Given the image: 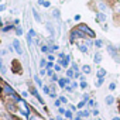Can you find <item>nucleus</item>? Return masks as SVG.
Returning <instances> with one entry per match:
<instances>
[{
    "instance_id": "obj_1",
    "label": "nucleus",
    "mask_w": 120,
    "mask_h": 120,
    "mask_svg": "<svg viewBox=\"0 0 120 120\" xmlns=\"http://www.w3.org/2000/svg\"><path fill=\"white\" fill-rule=\"evenodd\" d=\"M82 33H85V34H88L89 37H95V31L93 30H90L86 24H79V27H78Z\"/></svg>"
},
{
    "instance_id": "obj_2",
    "label": "nucleus",
    "mask_w": 120,
    "mask_h": 120,
    "mask_svg": "<svg viewBox=\"0 0 120 120\" xmlns=\"http://www.w3.org/2000/svg\"><path fill=\"white\" fill-rule=\"evenodd\" d=\"M75 38H85V35H83V33L78 28V30H74L72 33H71V41H74Z\"/></svg>"
},
{
    "instance_id": "obj_3",
    "label": "nucleus",
    "mask_w": 120,
    "mask_h": 120,
    "mask_svg": "<svg viewBox=\"0 0 120 120\" xmlns=\"http://www.w3.org/2000/svg\"><path fill=\"white\" fill-rule=\"evenodd\" d=\"M107 51H109V54H110V55H112V56L116 59V61H119V55H117V51L113 48V45H109V47H107Z\"/></svg>"
},
{
    "instance_id": "obj_4",
    "label": "nucleus",
    "mask_w": 120,
    "mask_h": 120,
    "mask_svg": "<svg viewBox=\"0 0 120 120\" xmlns=\"http://www.w3.org/2000/svg\"><path fill=\"white\" fill-rule=\"evenodd\" d=\"M13 47H14V49L19 52V55L23 52V51H21V47H20V42H19V40H14V41H13Z\"/></svg>"
},
{
    "instance_id": "obj_5",
    "label": "nucleus",
    "mask_w": 120,
    "mask_h": 120,
    "mask_svg": "<svg viewBox=\"0 0 120 120\" xmlns=\"http://www.w3.org/2000/svg\"><path fill=\"white\" fill-rule=\"evenodd\" d=\"M105 75H106V71H105V69H102V68H100V69H99V71H98V78H103V76H105Z\"/></svg>"
},
{
    "instance_id": "obj_6",
    "label": "nucleus",
    "mask_w": 120,
    "mask_h": 120,
    "mask_svg": "<svg viewBox=\"0 0 120 120\" xmlns=\"http://www.w3.org/2000/svg\"><path fill=\"white\" fill-rule=\"evenodd\" d=\"M100 61H102V55H100L99 52H98V54H95V62H96V64H99Z\"/></svg>"
},
{
    "instance_id": "obj_7",
    "label": "nucleus",
    "mask_w": 120,
    "mask_h": 120,
    "mask_svg": "<svg viewBox=\"0 0 120 120\" xmlns=\"http://www.w3.org/2000/svg\"><path fill=\"white\" fill-rule=\"evenodd\" d=\"M69 59H71V58H69V55H67V56H65V59H62V61H61V64H62L64 67H67V65H68V62H69Z\"/></svg>"
},
{
    "instance_id": "obj_8",
    "label": "nucleus",
    "mask_w": 120,
    "mask_h": 120,
    "mask_svg": "<svg viewBox=\"0 0 120 120\" xmlns=\"http://www.w3.org/2000/svg\"><path fill=\"white\" fill-rule=\"evenodd\" d=\"M69 82V79H59V86H61V88H64L67 83Z\"/></svg>"
},
{
    "instance_id": "obj_9",
    "label": "nucleus",
    "mask_w": 120,
    "mask_h": 120,
    "mask_svg": "<svg viewBox=\"0 0 120 120\" xmlns=\"http://www.w3.org/2000/svg\"><path fill=\"white\" fill-rule=\"evenodd\" d=\"M33 14H34V19H35V21H38V23H41V17L38 16V13H37L35 10H33Z\"/></svg>"
},
{
    "instance_id": "obj_10",
    "label": "nucleus",
    "mask_w": 120,
    "mask_h": 120,
    "mask_svg": "<svg viewBox=\"0 0 120 120\" xmlns=\"http://www.w3.org/2000/svg\"><path fill=\"white\" fill-rule=\"evenodd\" d=\"M82 71H83L85 74H90V67H89V65H83V67H82Z\"/></svg>"
},
{
    "instance_id": "obj_11",
    "label": "nucleus",
    "mask_w": 120,
    "mask_h": 120,
    "mask_svg": "<svg viewBox=\"0 0 120 120\" xmlns=\"http://www.w3.org/2000/svg\"><path fill=\"white\" fill-rule=\"evenodd\" d=\"M98 20H99V21H105V20H106V16H105L103 13H99V14H98Z\"/></svg>"
},
{
    "instance_id": "obj_12",
    "label": "nucleus",
    "mask_w": 120,
    "mask_h": 120,
    "mask_svg": "<svg viewBox=\"0 0 120 120\" xmlns=\"http://www.w3.org/2000/svg\"><path fill=\"white\" fill-rule=\"evenodd\" d=\"M113 102H114V98H113V96H107V98H106V103H107V105H112Z\"/></svg>"
},
{
    "instance_id": "obj_13",
    "label": "nucleus",
    "mask_w": 120,
    "mask_h": 120,
    "mask_svg": "<svg viewBox=\"0 0 120 120\" xmlns=\"http://www.w3.org/2000/svg\"><path fill=\"white\" fill-rule=\"evenodd\" d=\"M78 116H83V117H88V116H89V112H88V110H83V112H79V113H78Z\"/></svg>"
},
{
    "instance_id": "obj_14",
    "label": "nucleus",
    "mask_w": 120,
    "mask_h": 120,
    "mask_svg": "<svg viewBox=\"0 0 120 120\" xmlns=\"http://www.w3.org/2000/svg\"><path fill=\"white\" fill-rule=\"evenodd\" d=\"M79 49H81L82 52H86V51H88V45H82V44H79Z\"/></svg>"
},
{
    "instance_id": "obj_15",
    "label": "nucleus",
    "mask_w": 120,
    "mask_h": 120,
    "mask_svg": "<svg viewBox=\"0 0 120 120\" xmlns=\"http://www.w3.org/2000/svg\"><path fill=\"white\" fill-rule=\"evenodd\" d=\"M0 69H2V72H6V68H4V64H3V59H0Z\"/></svg>"
},
{
    "instance_id": "obj_16",
    "label": "nucleus",
    "mask_w": 120,
    "mask_h": 120,
    "mask_svg": "<svg viewBox=\"0 0 120 120\" xmlns=\"http://www.w3.org/2000/svg\"><path fill=\"white\" fill-rule=\"evenodd\" d=\"M95 45H96V47H99V48H100V47H102V45H103V42H102V41H100V40H96V41H95Z\"/></svg>"
},
{
    "instance_id": "obj_17",
    "label": "nucleus",
    "mask_w": 120,
    "mask_h": 120,
    "mask_svg": "<svg viewBox=\"0 0 120 120\" xmlns=\"http://www.w3.org/2000/svg\"><path fill=\"white\" fill-rule=\"evenodd\" d=\"M102 83H103V78H99V79H98V82H96V86H100Z\"/></svg>"
},
{
    "instance_id": "obj_18",
    "label": "nucleus",
    "mask_w": 120,
    "mask_h": 120,
    "mask_svg": "<svg viewBox=\"0 0 120 120\" xmlns=\"http://www.w3.org/2000/svg\"><path fill=\"white\" fill-rule=\"evenodd\" d=\"M67 75H68L69 78H72V76H74V72H72V69H69V71H67Z\"/></svg>"
},
{
    "instance_id": "obj_19",
    "label": "nucleus",
    "mask_w": 120,
    "mask_h": 120,
    "mask_svg": "<svg viewBox=\"0 0 120 120\" xmlns=\"http://www.w3.org/2000/svg\"><path fill=\"white\" fill-rule=\"evenodd\" d=\"M109 89H110V90H114V89H116V83H110V85H109Z\"/></svg>"
},
{
    "instance_id": "obj_20",
    "label": "nucleus",
    "mask_w": 120,
    "mask_h": 120,
    "mask_svg": "<svg viewBox=\"0 0 120 120\" xmlns=\"http://www.w3.org/2000/svg\"><path fill=\"white\" fill-rule=\"evenodd\" d=\"M65 116H67L68 119H72V113H71L69 110H68V112H65Z\"/></svg>"
},
{
    "instance_id": "obj_21",
    "label": "nucleus",
    "mask_w": 120,
    "mask_h": 120,
    "mask_svg": "<svg viewBox=\"0 0 120 120\" xmlns=\"http://www.w3.org/2000/svg\"><path fill=\"white\" fill-rule=\"evenodd\" d=\"M59 100H61L62 103H67V102H68V100H67V98H64V96H62V98H59Z\"/></svg>"
},
{
    "instance_id": "obj_22",
    "label": "nucleus",
    "mask_w": 120,
    "mask_h": 120,
    "mask_svg": "<svg viewBox=\"0 0 120 120\" xmlns=\"http://www.w3.org/2000/svg\"><path fill=\"white\" fill-rule=\"evenodd\" d=\"M83 106H85V100H82V102L78 105V107H79V109H81V107H83Z\"/></svg>"
},
{
    "instance_id": "obj_23",
    "label": "nucleus",
    "mask_w": 120,
    "mask_h": 120,
    "mask_svg": "<svg viewBox=\"0 0 120 120\" xmlns=\"http://www.w3.org/2000/svg\"><path fill=\"white\" fill-rule=\"evenodd\" d=\"M34 79H35V82H37V83H38V85H40V86H41V81H40V79H38V76H35V78H34Z\"/></svg>"
},
{
    "instance_id": "obj_24",
    "label": "nucleus",
    "mask_w": 120,
    "mask_h": 120,
    "mask_svg": "<svg viewBox=\"0 0 120 120\" xmlns=\"http://www.w3.org/2000/svg\"><path fill=\"white\" fill-rule=\"evenodd\" d=\"M86 86H88V85H86V82H83V81H82V82H81V88H86Z\"/></svg>"
},
{
    "instance_id": "obj_25",
    "label": "nucleus",
    "mask_w": 120,
    "mask_h": 120,
    "mask_svg": "<svg viewBox=\"0 0 120 120\" xmlns=\"http://www.w3.org/2000/svg\"><path fill=\"white\" fill-rule=\"evenodd\" d=\"M44 92H45V93H49V88H48V86H44Z\"/></svg>"
},
{
    "instance_id": "obj_26",
    "label": "nucleus",
    "mask_w": 120,
    "mask_h": 120,
    "mask_svg": "<svg viewBox=\"0 0 120 120\" xmlns=\"http://www.w3.org/2000/svg\"><path fill=\"white\" fill-rule=\"evenodd\" d=\"M42 6H44V7H49V2H44Z\"/></svg>"
},
{
    "instance_id": "obj_27",
    "label": "nucleus",
    "mask_w": 120,
    "mask_h": 120,
    "mask_svg": "<svg viewBox=\"0 0 120 120\" xmlns=\"http://www.w3.org/2000/svg\"><path fill=\"white\" fill-rule=\"evenodd\" d=\"M17 34H19V35H21V34H23V31H21V28H17Z\"/></svg>"
},
{
    "instance_id": "obj_28",
    "label": "nucleus",
    "mask_w": 120,
    "mask_h": 120,
    "mask_svg": "<svg viewBox=\"0 0 120 120\" xmlns=\"http://www.w3.org/2000/svg\"><path fill=\"white\" fill-rule=\"evenodd\" d=\"M55 71H61V67H59V65H55Z\"/></svg>"
},
{
    "instance_id": "obj_29",
    "label": "nucleus",
    "mask_w": 120,
    "mask_h": 120,
    "mask_svg": "<svg viewBox=\"0 0 120 120\" xmlns=\"http://www.w3.org/2000/svg\"><path fill=\"white\" fill-rule=\"evenodd\" d=\"M44 65H45V61H44V59H42V61L40 62V67H44Z\"/></svg>"
},
{
    "instance_id": "obj_30",
    "label": "nucleus",
    "mask_w": 120,
    "mask_h": 120,
    "mask_svg": "<svg viewBox=\"0 0 120 120\" xmlns=\"http://www.w3.org/2000/svg\"><path fill=\"white\" fill-rule=\"evenodd\" d=\"M41 49H42V51H44V52H47V51H48V47H42V48H41Z\"/></svg>"
},
{
    "instance_id": "obj_31",
    "label": "nucleus",
    "mask_w": 120,
    "mask_h": 120,
    "mask_svg": "<svg viewBox=\"0 0 120 120\" xmlns=\"http://www.w3.org/2000/svg\"><path fill=\"white\" fill-rule=\"evenodd\" d=\"M89 106H95V102L93 100H89Z\"/></svg>"
},
{
    "instance_id": "obj_32",
    "label": "nucleus",
    "mask_w": 120,
    "mask_h": 120,
    "mask_svg": "<svg viewBox=\"0 0 120 120\" xmlns=\"http://www.w3.org/2000/svg\"><path fill=\"white\" fill-rule=\"evenodd\" d=\"M44 2L45 0H38V4H44Z\"/></svg>"
},
{
    "instance_id": "obj_33",
    "label": "nucleus",
    "mask_w": 120,
    "mask_h": 120,
    "mask_svg": "<svg viewBox=\"0 0 120 120\" xmlns=\"http://www.w3.org/2000/svg\"><path fill=\"white\" fill-rule=\"evenodd\" d=\"M2 10H4V6H0V11H2Z\"/></svg>"
},
{
    "instance_id": "obj_34",
    "label": "nucleus",
    "mask_w": 120,
    "mask_h": 120,
    "mask_svg": "<svg viewBox=\"0 0 120 120\" xmlns=\"http://www.w3.org/2000/svg\"><path fill=\"white\" fill-rule=\"evenodd\" d=\"M75 120H82V119H81V116H78V117H76Z\"/></svg>"
},
{
    "instance_id": "obj_35",
    "label": "nucleus",
    "mask_w": 120,
    "mask_h": 120,
    "mask_svg": "<svg viewBox=\"0 0 120 120\" xmlns=\"http://www.w3.org/2000/svg\"><path fill=\"white\" fill-rule=\"evenodd\" d=\"M112 120H117V119H116V117H114V119H112Z\"/></svg>"
},
{
    "instance_id": "obj_36",
    "label": "nucleus",
    "mask_w": 120,
    "mask_h": 120,
    "mask_svg": "<svg viewBox=\"0 0 120 120\" xmlns=\"http://www.w3.org/2000/svg\"><path fill=\"white\" fill-rule=\"evenodd\" d=\"M119 112H120V106H119Z\"/></svg>"
},
{
    "instance_id": "obj_37",
    "label": "nucleus",
    "mask_w": 120,
    "mask_h": 120,
    "mask_svg": "<svg viewBox=\"0 0 120 120\" xmlns=\"http://www.w3.org/2000/svg\"><path fill=\"white\" fill-rule=\"evenodd\" d=\"M117 120H120V117H119V119H117Z\"/></svg>"
}]
</instances>
